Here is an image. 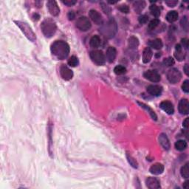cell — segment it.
I'll return each mask as SVG.
<instances>
[{"label":"cell","mask_w":189,"mask_h":189,"mask_svg":"<svg viewBox=\"0 0 189 189\" xmlns=\"http://www.w3.org/2000/svg\"><path fill=\"white\" fill-rule=\"evenodd\" d=\"M189 163L188 162H187L186 164H185V165H183V167L181 168V170H180V173H181V175L183 177L185 178V179H187V178L189 177Z\"/></svg>","instance_id":"29"},{"label":"cell","mask_w":189,"mask_h":189,"mask_svg":"<svg viewBox=\"0 0 189 189\" xmlns=\"http://www.w3.org/2000/svg\"><path fill=\"white\" fill-rule=\"evenodd\" d=\"M92 61L98 65H103L106 61V57L101 50H93L90 53Z\"/></svg>","instance_id":"5"},{"label":"cell","mask_w":189,"mask_h":189,"mask_svg":"<svg viewBox=\"0 0 189 189\" xmlns=\"http://www.w3.org/2000/svg\"><path fill=\"white\" fill-rule=\"evenodd\" d=\"M178 109L180 114H188L189 112V104L188 100L185 98H183L180 101Z\"/></svg>","instance_id":"14"},{"label":"cell","mask_w":189,"mask_h":189,"mask_svg":"<svg viewBox=\"0 0 189 189\" xmlns=\"http://www.w3.org/2000/svg\"><path fill=\"white\" fill-rule=\"evenodd\" d=\"M182 89L183 90V92H185V93H189V81L185 80L183 82V85H182Z\"/></svg>","instance_id":"36"},{"label":"cell","mask_w":189,"mask_h":189,"mask_svg":"<svg viewBox=\"0 0 189 189\" xmlns=\"http://www.w3.org/2000/svg\"><path fill=\"white\" fill-rule=\"evenodd\" d=\"M183 70H184L185 73L187 75H189V72H188L189 68H188V64H186L185 65V67H183Z\"/></svg>","instance_id":"45"},{"label":"cell","mask_w":189,"mask_h":189,"mask_svg":"<svg viewBox=\"0 0 189 189\" xmlns=\"http://www.w3.org/2000/svg\"><path fill=\"white\" fill-rule=\"evenodd\" d=\"M160 107L161 108L164 112H165L168 114H173L174 112V106L171 102L169 100H164L160 103Z\"/></svg>","instance_id":"12"},{"label":"cell","mask_w":189,"mask_h":189,"mask_svg":"<svg viewBox=\"0 0 189 189\" xmlns=\"http://www.w3.org/2000/svg\"><path fill=\"white\" fill-rule=\"evenodd\" d=\"M67 63L70 67H76L78 65V64H79L78 59L76 56H72L68 59Z\"/></svg>","instance_id":"31"},{"label":"cell","mask_w":189,"mask_h":189,"mask_svg":"<svg viewBox=\"0 0 189 189\" xmlns=\"http://www.w3.org/2000/svg\"><path fill=\"white\" fill-rule=\"evenodd\" d=\"M129 47L132 49H136L139 45V40L138 38H136L135 36H131L129 38Z\"/></svg>","instance_id":"25"},{"label":"cell","mask_w":189,"mask_h":189,"mask_svg":"<svg viewBox=\"0 0 189 189\" xmlns=\"http://www.w3.org/2000/svg\"><path fill=\"white\" fill-rule=\"evenodd\" d=\"M168 80L171 84H176L181 80L182 74L176 68H171L167 73Z\"/></svg>","instance_id":"6"},{"label":"cell","mask_w":189,"mask_h":189,"mask_svg":"<svg viewBox=\"0 0 189 189\" xmlns=\"http://www.w3.org/2000/svg\"><path fill=\"white\" fill-rule=\"evenodd\" d=\"M118 26L114 19H111L108 22L103 23L102 26L100 28V32L102 35L106 38H111L114 36L117 33Z\"/></svg>","instance_id":"2"},{"label":"cell","mask_w":189,"mask_h":189,"mask_svg":"<svg viewBox=\"0 0 189 189\" xmlns=\"http://www.w3.org/2000/svg\"><path fill=\"white\" fill-rule=\"evenodd\" d=\"M60 74L64 80L70 81L73 77V72L66 65H61L60 67Z\"/></svg>","instance_id":"10"},{"label":"cell","mask_w":189,"mask_h":189,"mask_svg":"<svg viewBox=\"0 0 189 189\" xmlns=\"http://www.w3.org/2000/svg\"><path fill=\"white\" fill-rule=\"evenodd\" d=\"M183 127H185V129H187L188 127V118H185V120L183 121Z\"/></svg>","instance_id":"44"},{"label":"cell","mask_w":189,"mask_h":189,"mask_svg":"<svg viewBox=\"0 0 189 189\" xmlns=\"http://www.w3.org/2000/svg\"><path fill=\"white\" fill-rule=\"evenodd\" d=\"M114 72L116 75H123V74L126 73V69L125 67L121 66V65H118L116 66L114 69Z\"/></svg>","instance_id":"32"},{"label":"cell","mask_w":189,"mask_h":189,"mask_svg":"<svg viewBox=\"0 0 189 189\" xmlns=\"http://www.w3.org/2000/svg\"><path fill=\"white\" fill-rule=\"evenodd\" d=\"M76 27L81 31H87L91 28V22L86 16H81L77 19Z\"/></svg>","instance_id":"7"},{"label":"cell","mask_w":189,"mask_h":189,"mask_svg":"<svg viewBox=\"0 0 189 189\" xmlns=\"http://www.w3.org/2000/svg\"><path fill=\"white\" fill-rule=\"evenodd\" d=\"M181 25H182V27L184 28L185 31H187V30H188V19H187L186 16H184L183 19H182Z\"/></svg>","instance_id":"39"},{"label":"cell","mask_w":189,"mask_h":189,"mask_svg":"<svg viewBox=\"0 0 189 189\" xmlns=\"http://www.w3.org/2000/svg\"><path fill=\"white\" fill-rule=\"evenodd\" d=\"M174 63H175V61H174V59L172 57H168L163 60L164 65L166 67L172 66V65L174 64Z\"/></svg>","instance_id":"34"},{"label":"cell","mask_w":189,"mask_h":189,"mask_svg":"<svg viewBox=\"0 0 189 189\" xmlns=\"http://www.w3.org/2000/svg\"><path fill=\"white\" fill-rule=\"evenodd\" d=\"M76 2H77L75 1V0H65V1H63L64 4L67 5V6H72Z\"/></svg>","instance_id":"41"},{"label":"cell","mask_w":189,"mask_h":189,"mask_svg":"<svg viewBox=\"0 0 189 189\" xmlns=\"http://www.w3.org/2000/svg\"><path fill=\"white\" fill-rule=\"evenodd\" d=\"M126 158L127 160H128L129 163L132 167L135 168V169H137V168H138V163H137V160H136L130 154H126Z\"/></svg>","instance_id":"30"},{"label":"cell","mask_w":189,"mask_h":189,"mask_svg":"<svg viewBox=\"0 0 189 189\" xmlns=\"http://www.w3.org/2000/svg\"><path fill=\"white\" fill-rule=\"evenodd\" d=\"M183 188H188L189 186H188V181H185L184 183V184H183Z\"/></svg>","instance_id":"46"},{"label":"cell","mask_w":189,"mask_h":189,"mask_svg":"<svg viewBox=\"0 0 189 189\" xmlns=\"http://www.w3.org/2000/svg\"><path fill=\"white\" fill-rule=\"evenodd\" d=\"M188 146L186 141L183 140H180L175 143V148L176 149L179 150V151H183L185 150Z\"/></svg>","instance_id":"27"},{"label":"cell","mask_w":189,"mask_h":189,"mask_svg":"<svg viewBox=\"0 0 189 189\" xmlns=\"http://www.w3.org/2000/svg\"><path fill=\"white\" fill-rule=\"evenodd\" d=\"M149 45L150 47H152L154 49H156V50H160L162 47V40L160 39V38H156V39L150 41L149 42Z\"/></svg>","instance_id":"24"},{"label":"cell","mask_w":189,"mask_h":189,"mask_svg":"<svg viewBox=\"0 0 189 189\" xmlns=\"http://www.w3.org/2000/svg\"><path fill=\"white\" fill-rule=\"evenodd\" d=\"M178 17H179V14L175 10H171L169 11L166 15V20L169 22L172 23L176 22L177 20Z\"/></svg>","instance_id":"22"},{"label":"cell","mask_w":189,"mask_h":189,"mask_svg":"<svg viewBox=\"0 0 189 189\" xmlns=\"http://www.w3.org/2000/svg\"><path fill=\"white\" fill-rule=\"evenodd\" d=\"M165 3L169 7L174 8V7H175L178 4V1H176V0H168V1H165Z\"/></svg>","instance_id":"38"},{"label":"cell","mask_w":189,"mask_h":189,"mask_svg":"<svg viewBox=\"0 0 189 189\" xmlns=\"http://www.w3.org/2000/svg\"><path fill=\"white\" fill-rule=\"evenodd\" d=\"M149 171L154 175L161 174L164 171V165L161 163H155L150 167Z\"/></svg>","instance_id":"17"},{"label":"cell","mask_w":189,"mask_h":189,"mask_svg":"<svg viewBox=\"0 0 189 189\" xmlns=\"http://www.w3.org/2000/svg\"><path fill=\"white\" fill-rule=\"evenodd\" d=\"M159 24H160V20L158 19H154L149 22L148 28H149V31H152V30L155 29V28L158 27V26L159 25Z\"/></svg>","instance_id":"33"},{"label":"cell","mask_w":189,"mask_h":189,"mask_svg":"<svg viewBox=\"0 0 189 189\" xmlns=\"http://www.w3.org/2000/svg\"><path fill=\"white\" fill-rule=\"evenodd\" d=\"M159 142L161 146H162L164 149L169 150L170 149V142L168 138L167 135L164 133H161L159 136Z\"/></svg>","instance_id":"18"},{"label":"cell","mask_w":189,"mask_h":189,"mask_svg":"<svg viewBox=\"0 0 189 189\" xmlns=\"http://www.w3.org/2000/svg\"><path fill=\"white\" fill-rule=\"evenodd\" d=\"M116 56H117L116 49L113 47H109L106 53V59L108 61V62L112 63L115 60Z\"/></svg>","instance_id":"15"},{"label":"cell","mask_w":189,"mask_h":189,"mask_svg":"<svg viewBox=\"0 0 189 189\" xmlns=\"http://www.w3.org/2000/svg\"><path fill=\"white\" fill-rule=\"evenodd\" d=\"M138 20L140 24H146L149 20V17H148L147 15H142L139 17Z\"/></svg>","instance_id":"40"},{"label":"cell","mask_w":189,"mask_h":189,"mask_svg":"<svg viewBox=\"0 0 189 189\" xmlns=\"http://www.w3.org/2000/svg\"><path fill=\"white\" fill-rule=\"evenodd\" d=\"M153 53L152 50L149 47H146L144 49V53H143V61L145 64H148L150 62L151 58H152Z\"/></svg>","instance_id":"19"},{"label":"cell","mask_w":189,"mask_h":189,"mask_svg":"<svg viewBox=\"0 0 189 189\" xmlns=\"http://www.w3.org/2000/svg\"><path fill=\"white\" fill-rule=\"evenodd\" d=\"M137 104H138L139 105L142 107V108L146 109V110L149 113L150 115H151V117L152 118L153 120H154V121H157V120H158V116H157L156 113L154 112V111L152 110V109L150 108L149 106H147L146 104H145L144 103H141V102H139V101H137Z\"/></svg>","instance_id":"21"},{"label":"cell","mask_w":189,"mask_h":189,"mask_svg":"<svg viewBox=\"0 0 189 189\" xmlns=\"http://www.w3.org/2000/svg\"><path fill=\"white\" fill-rule=\"evenodd\" d=\"M144 77L151 82H159L161 79L160 75L156 70H147L144 72Z\"/></svg>","instance_id":"8"},{"label":"cell","mask_w":189,"mask_h":189,"mask_svg":"<svg viewBox=\"0 0 189 189\" xmlns=\"http://www.w3.org/2000/svg\"><path fill=\"white\" fill-rule=\"evenodd\" d=\"M89 45L92 47H98L100 45V38L98 36H93L89 41Z\"/></svg>","instance_id":"26"},{"label":"cell","mask_w":189,"mask_h":189,"mask_svg":"<svg viewBox=\"0 0 189 189\" xmlns=\"http://www.w3.org/2000/svg\"><path fill=\"white\" fill-rule=\"evenodd\" d=\"M89 18L93 20V22H95L96 24H103V18L102 16L98 13L97 10H91L89 12Z\"/></svg>","instance_id":"11"},{"label":"cell","mask_w":189,"mask_h":189,"mask_svg":"<svg viewBox=\"0 0 189 189\" xmlns=\"http://www.w3.org/2000/svg\"><path fill=\"white\" fill-rule=\"evenodd\" d=\"M75 16V13H74L73 11H70L68 13V18L70 20H72V19H74Z\"/></svg>","instance_id":"43"},{"label":"cell","mask_w":189,"mask_h":189,"mask_svg":"<svg viewBox=\"0 0 189 189\" xmlns=\"http://www.w3.org/2000/svg\"><path fill=\"white\" fill-rule=\"evenodd\" d=\"M41 29L46 37L50 38L56 33L57 31V26L52 19H46L41 24Z\"/></svg>","instance_id":"3"},{"label":"cell","mask_w":189,"mask_h":189,"mask_svg":"<svg viewBox=\"0 0 189 189\" xmlns=\"http://www.w3.org/2000/svg\"><path fill=\"white\" fill-rule=\"evenodd\" d=\"M146 185L150 189H158L160 188V181L155 177H148L146 180Z\"/></svg>","instance_id":"13"},{"label":"cell","mask_w":189,"mask_h":189,"mask_svg":"<svg viewBox=\"0 0 189 189\" xmlns=\"http://www.w3.org/2000/svg\"><path fill=\"white\" fill-rule=\"evenodd\" d=\"M47 7L48 8L49 12L53 16H57L60 13V8L57 2L54 0H50L47 2Z\"/></svg>","instance_id":"9"},{"label":"cell","mask_w":189,"mask_h":189,"mask_svg":"<svg viewBox=\"0 0 189 189\" xmlns=\"http://www.w3.org/2000/svg\"><path fill=\"white\" fill-rule=\"evenodd\" d=\"M182 44L183 45V47L187 49L188 47V40L187 38H183L182 39Z\"/></svg>","instance_id":"42"},{"label":"cell","mask_w":189,"mask_h":189,"mask_svg":"<svg viewBox=\"0 0 189 189\" xmlns=\"http://www.w3.org/2000/svg\"><path fill=\"white\" fill-rule=\"evenodd\" d=\"M150 11H151V13L154 16L156 17V18H158V17L160 16V10L158 5H151V7H150Z\"/></svg>","instance_id":"28"},{"label":"cell","mask_w":189,"mask_h":189,"mask_svg":"<svg viewBox=\"0 0 189 189\" xmlns=\"http://www.w3.org/2000/svg\"><path fill=\"white\" fill-rule=\"evenodd\" d=\"M100 5H101V8L103 10V11L106 14H110L111 13V8H109L108 5H107L105 3L101 2L100 3Z\"/></svg>","instance_id":"35"},{"label":"cell","mask_w":189,"mask_h":189,"mask_svg":"<svg viewBox=\"0 0 189 189\" xmlns=\"http://www.w3.org/2000/svg\"><path fill=\"white\" fill-rule=\"evenodd\" d=\"M147 92L154 96H159L161 95L162 88L159 85H149L147 86Z\"/></svg>","instance_id":"16"},{"label":"cell","mask_w":189,"mask_h":189,"mask_svg":"<svg viewBox=\"0 0 189 189\" xmlns=\"http://www.w3.org/2000/svg\"><path fill=\"white\" fill-rule=\"evenodd\" d=\"M176 59L178 61H183L185 59V54L183 52V48H182V46L180 45H176L175 47V53H174Z\"/></svg>","instance_id":"20"},{"label":"cell","mask_w":189,"mask_h":189,"mask_svg":"<svg viewBox=\"0 0 189 189\" xmlns=\"http://www.w3.org/2000/svg\"><path fill=\"white\" fill-rule=\"evenodd\" d=\"M51 53L58 59H66L70 53V46L64 41H56L51 45Z\"/></svg>","instance_id":"1"},{"label":"cell","mask_w":189,"mask_h":189,"mask_svg":"<svg viewBox=\"0 0 189 189\" xmlns=\"http://www.w3.org/2000/svg\"><path fill=\"white\" fill-rule=\"evenodd\" d=\"M14 22L19 27L21 31L24 33V36L27 37V39L33 42H34L36 40V34H35L31 26H29L27 23L22 22V21H14Z\"/></svg>","instance_id":"4"},{"label":"cell","mask_w":189,"mask_h":189,"mask_svg":"<svg viewBox=\"0 0 189 189\" xmlns=\"http://www.w3.org/2000/svg\"><path fill=\"white\" fill-rule=\"evenodd\" d=\"M134 6V10L135 12H137V13H140L144 9V8L146 7V2L144 1H136L133 5Z\"/></svg>","instance_id":"23"},{"label":"cell","mask_w":189,"mask_h":189,"mask_svg":"<svg viewBox=\"0 0 189 189\" xmlns=\"http://www.w3.org/2000/svg\"><path fill=\"white\" fill-rule=\"evenodd\" d=\"M118 10L120 11H121L122 13H128L129 11V7L127 6L126 5H121L118 7Z\"/></svg>","instance_id":"37"}]
</instances>
